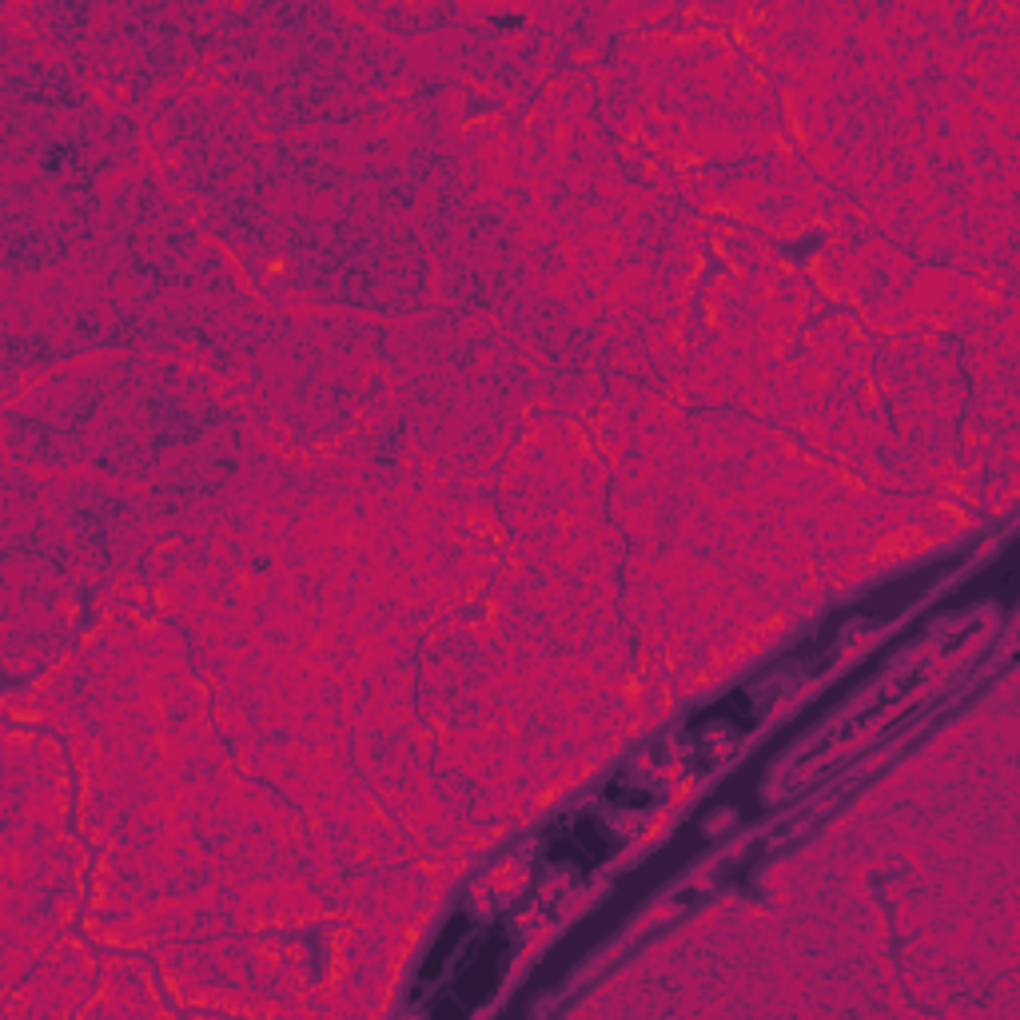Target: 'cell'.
<instances>
[{
	"mask_svg": "<svg viewBox=\"0 0 1020 1020\" xmlns=\"http://www.w3.org/2000/svg\"><path fill=\"white\" fill-rule=\"evenodd\" d=\"M503 953H506L503 929H491L486 937H479V941L467 949V956H462L455 985L430 1005V1012H435V1017H442V1012H447V1017H451V1012H471L479 1000L491 997L494 980H498V968H503Z\"/></svg>",
	"mask_w": 1020,
	"mask_h": 1020,
	"instance_id": "cell-1",
	"label": "cell"
},
{
	"mask_svg": "<svg viewBox=\"0 0 1020 1020\" xmlns=\"http://www.w3.org/2000/svg\"><path fill=\"white\" fill-rule=\"evenodd\" d=\"M606 853H610V838L594 821H579L574 829H562L554 845H550V861H579L582 870H594Z\"/></svg>",
	"mask_w": 1020,
	"mask_h": 1020,
	"instance_id": "cell-2",
	"label": "cell"
},
{
	"mask_svg": "<svg viewBox=\"0 0 1020 1020\" xmlns=\"http://www.w3.org/2000/svg\"><path fill=\"white\" fill-rule=\"evenodd\" d=\"M467 929H471V924H467V917H455V921H451V929H447V933L439 937V945H435V953H430L427 968H423V977H427V980H435V977H439L442 961H447V953H455V945H459L462 937H467Z\"/></svg>",
	"mask_w": 1020,
	"mask_h": 1020,
	"instance_id": "cell-3",
	"label": "cell"
},
{
	"mask_svg": "<svg viewBox=\"0 0 1020 1020\" xmlns=\"http://www.w3.org/2000/svg\"><path fill=\"white\" fill-rule=\"evenodd\" d=\"M702 718H738V721H741V730H746V726L753 721V714H750V702L741 698V694H733V698H726V706L706 709Z\"/></svg>",
	"mask_w": 1020,
	"mask_h": 1020,
	"instance_id": "cell-4",
	"label": "cell"
}]
</instances>
